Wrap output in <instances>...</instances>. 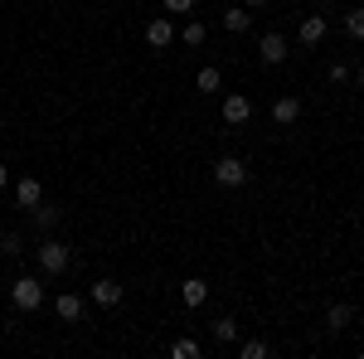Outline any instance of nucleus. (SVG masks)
I'll return each instance as SVG.
<instances>
[{"label":"nucleus","instance_id":"obj_1","mask_svg":"<svg viewBox=\"0 0 364 359\" xmlns=\"http://www.w3.org/2000/svg\"><path fill=\"white\" fill-rule=\"evenodd\" d=\"M39 272L44 277H63L68 272V257H73V252H68V243H63V238H39Z\"/></svg>","mask_w":364,"mask_h":359},{"label":"nucleus","instance_id":"obj_2","mask_svg":"<svg viewBox=\"0 0 364 359\" xmlns=\"http://www.w3.org/2000/svg\"><path fill=\"white\" fill-rule=\"evenodd\" d=\"M10 301L20 306V311H39V306H44L39 277H15V282H10Z\"/></svg>","mask_w":364,"mask_h":359},{"label":"nucleus","instance_id":"obj_3","mask_svg":"<svg viewBox=\"0 0 364 359\" xmlns=\"http://www.w3.org/2000/svg\"><path fill=\"white\" fill-rule=\"evenodd\" d=\"M248 180V166L238 161V156H224V161H214V185H224V190H238Z\"/></svg>","mask_w":364,"mask_h":359},{"label":"nucleus","instance_id":"obj_4","mask_svg":"<svg viewBox=\"0 0 364 359\" xmlns=\"http://www.w3.org/2000/svg\"><path fill=\"white\" fill-rule=\"evenodd\" d=\"M146 44H151V49H170V44H175V25H170L166 15H156V20L146 25Z\"/></svg>","mask_w":364,"mask_h":359},{"label":"nucleus","instance_id":"obj_5","mask_svg":"<svg viewBox=\"0 0 364 359\" xmlns=\"http://www.w3.org/2000/svg\"><path fill=\"white\" fill-rule=\"evenodd\" d=\"M257 58H262L267 68L287 63V39H282V34H262V44H257Z\"/></svg>","mask_w":364,"mask_h":359},{"label":"nucleus","instance_id":"obj_6","mask_svg":"<svg viewBox=\"0 0 364 359\" xmlns=\"http://www.w3.org/2000/svg\"><path fill=\"white\" fill-rule=\"evenodd\" d=\"M248 117H252V102L243 97V92H228V97H224V122H228V127H243Z\"/></svg>","mask_w":364,"mask_h":359},{"label":"nucleus","instance_id":"obj_7","mask_svg":"<svg viewBox=\"0 0 364 359\" xmlns=\"http://www.w3.org/2000/svg\"><path fill=\"white\" fill-rule=\"evenodd\" d=\"M180 301L190 306V311H199V306L209 301V282H204V277H190V282L180 286Z\"/></svg>","mask_w":364,"mask_h":359},{"label":"nucleus","instance_id":"obj_8","mask_svg":"<svg viewBox=\"0 0 364 359\" xmlns=\"http://www.w3.org/2000/svg\"><path fill=\"white\" fill-rule=\"evenodd\" d=\"M326 20H321V15H306V20H301V29H296V39H301V44H306V49H316V44H321V39H326Z\"/></svg>","mask_w":364,"mask_h":359},{"label":"nucleus","instance_id":"obj_9","mask_svg":"<svg viewBox=\"0 0 364 359\" xmlns=\"http://www.w3.org/2000/svg\"><path fill=\"white\" fill-rule=\"evenodd\" d=\"M54 311H58V321H78V326H83V296H73V291H63V296H58L54 301Z\"/></svg>","mask_w":364,"mask_h":359},{"label":"nucleus","instance_id":"obj_10","mask_svg":"<svg viewBox=\"0 0 364 359\" xmlns=\"http://www.w3.org/2000/svg\"><path fill=\"white\" fill-rule=\"evenodd\" d=\"M296 117H301V97H277V102H272V122H277V127H291Z\"/></svg>","mask_w":364,"mask_h":359},{"label":"nucleus","instance_id":"obj_11","mask_svg":"<svg viewBox=\"0 0 364 359\" xmlns=\"http://www.w3.org/2000/svg\"><path fill=\"white\" fill-rule=\"evenodd\" d=\"M92 301H97V306H122V286H117L112 277L92 282Z\"/></svg>","mask_w":364,"mask_h":359},{"label":"nucleus","instance_id":"obj_12","mask_svg":"<svg viewBox=\"0 0 364 359\" xmlns=\"http://www.w3.org/2000/svg\"><path fill=\"white\" fill-rule=\"evenodd\" d=\"M15 199H20V209H34V204L44 199V190H39V180H34V175H25V180L15 185Z\"/></svg>","mask_w":364,"mask_h":359},{"label":"nucleus","instance_id":"obj_13","mask_svg":"<svg viewBox=\"0 0 364 359\" xmlns=\"http://www.w3.org/2000/svg\"><path fill=\"white\" fill-rule=\"evenodd\" d=\"M350 321H355V311H350V306H345V301H336V306H331V311H326V331H350Z\"/></svg>","mask_w":364,"mask_h":359},{"label":"nucleus","instance_id":"obj_14","mask_svg":"<svg viewBox=\"0 0 364 359\" xmlns=\"http://www.w3.org/2000/svg\"><path fill=\"white\" fill-rule=\"evenodd\" d=\"M248 25H252L248 5H228V10H224V29H228V34H243Z\"/></svg>","mask_w":364,"mask_h":359},{"label":"nucleus","instance_id":"obj_15","mask_svg":"<svg viewBox=\"0 0 364 359\" xmlns=\"http://www.w3.org/2000/svg\"><path fill=\"white\" fill-rule=\"evenodd\" d=\"M238 331H243V326H238L233 316H219V321H214V340H219V345H233Z\"/></svg>","mask_w":364,"mask_h":359},{"label":"nucleus","instance_id":"obj_16","mask_svg":"<svg viewBox=\"0 0 364 359\" xmlns=\"http://www.w3.org/2000/svg\"><path fill=\"white\" fill-rule=\"evenodd\" d=\"M29 219H34V228H54V223H58V209H54V204H44V199H39V204L29 209Z\"/></svg>","mask_w":364,"mask_h":359},{"label":"nucleus","instance_id":"obj_17","mask_svg":"<svg viewBox=\"0 0 364 359\" xmlns=\"http://www.w3.org/2000/svg\"><path fill=\"white\" fill-rule=\"evenodd\" d=\"M195 87H199V92H219V87H224V73H219V68H199Z\"/></svg>","mask_w":364,"mask_h":359},{"label":"nucleus","instance_id":"obj_18","mask_svg":"<svg viewBox=\"0 0 364 359\" xmlns=\"http://www.w3.org/2000/svg\"><path fill=\"white\" fill-rule=\"evenodd\" d=\"M199 355H204V350H199V340H190V335L170 345V359H199Z\"/></svg>","mask_w":364,"mask_h":359},{"label":"nucleus","instance_id":"obj_19","mask_svg":"<svg viewBox=\"0 0 364 359\" xmlns=\"http://www.w3.org/2000/svg\"><path fill=\"white\" fill-rule=\"evenodd\" d=\"M180 39H185V44H190V49H199V44H204V39H209V29L199 25V20H190V25L180 29Z\"/></svg>","mask_w":364,"mask_h":359},{"label":"nucleus","instance_id":"obj_20","mask_svg":"<svg viewBox=\"0 0 364 359\" xmlns=\"http://www.w3.org/2000/svg\"><path fill=\"white\" fill-rule=\"evenodd\" d=\"M238 355H243V359H267V355H272V345H267V340H243Z\"/></svg>","mask_w":364,"mask_h":359},{"label":"nucleus","instance_id":"obj_21","mask_svg":"<svg viewBox=\"0 0 364 359\" xmlns=\"http://www.w3.org/2000/svg\"><path fill=\"white\" fill-rule=\"evenodd\" d=\"M0 252H5V257H20V252H25V238H20V233H0Z\"/></svg>","mask_w":364,"mask_h":359},{"label":"nucleus","instance_id":"obj_22","mask_svg":"<svg viewBox=\"0 0 364 359\" xmlns=\"http://www.w3.org/2000/svg\"><path fill=\"white\" fill-rule=\"evenodd\" d=\"M345 29H350V39H364V10H350L345 15Z\"/></svg>","mask_w":364,"mask_h":359},{"label":"nucleus","instance_id":"obj_23","mask_svg":"<svg viewBox=\"0 0 364 359\" xmlns=\"http://www.w3.org/2000/svg\"><path fill=\"white\" fill-rule=\"evenodd\" d=\"M161 5H166L170 15H190L195 10V0H161Z\"/></svg>","mask_w":364,"mask_h":359},{"label":"nucleus","instance_id":"obj_24","mask_svg":"<svg viewBox=\"0 0 364 359\" xmlns=\"http://www.w3.org/2000/svg\"><path fill=\"white\" fill-rule=\"evenodd\" d=\"M5 180H10V170H5V166H0V190H5Z\"/></svg>","mask_w":364,"mask_h":359},{"label":"nucleus","instance_id":"obj_25","mask_svg":"<svg viewBox=\"0 0 364 359\" xmlns=\"http://www.w3.org/2000/svg\"><path fill=\"white\" fill-rule=\"evenodd\" d=\"M243 5H248V10H257V5H267V0H243Z\"/></svg>","mask_w":364,"mask_h":359}]
</instances>
